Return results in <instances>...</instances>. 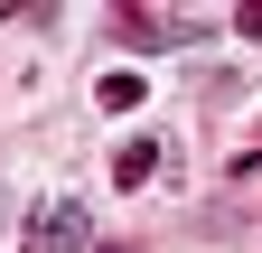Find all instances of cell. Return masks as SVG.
Instances as JSON below:
<instances>
[{"label": "cell", "instance_id": "obj_5", "mask_svg": "<svg viewBox=\"0 0 262 253\" xmlns=\"http://www.w3.org/2000/svg\"><path fill=\"white\" fill-rule=\"evenodd\" d=\"M234 38H253V47H262V0H244V10H234Z\"/></svg>", "mask_w": 262, "mask_h": 253}, {"label": "cell", "instance_id": "obj_1", "mask_svg": "<svg viewBox=\"0 0 262 253\" xmlns=\"http://www.w3.org/2000/svg\"><path fill=\"white\" fill-rule=\"evenodd\" d=\"M84 244H94V216L75 197H56V206L28 216V253H84Z\"/></svg>", "mask_w": 262, "mask_h": 253}, {"label": "cell", "instance_id": "obj_3", "mask_svg": "<svg viewBox=\"0 0 262 253\" xmlns=\"http://www.w3.org/2000/svg\"><path fill=\"white\" fill-rule=\"evenodd\" d=\"M159 160H169L159 141H122V150H113V187H150V169H159Z\"/></svg>", "mask_w": 262, "mask_h": 253}, {"label": "cell", "instance_id": "obj_4", "mask_svg": "<svg viewBox=\"0 0 262 253\" xmlns=\"http://www.w3.org/2000/svg\"><path fill=\"white\" fill-rule=\"evenodd\" d=\"M94 103H113V113H131V103H150V94H141V75H103V94H94Z\"/></svg>", "mask_w": 262, "mask_h": 253}, {"label": "cell", "instance_id": "obj_2", "mask_svg": "<svg viewBox=\"0 0 262 253\" xmlns=\"http://www.w3.org/2000/svg\"><path fill=\"white\" fill-rule=\"evenodd\" d=\"M187 28H196L187 10H141V0H122V10H113V38H122V47H178Z\"/></svg>", "mask_w": 262, "mask_h": 253}]
</instances>
